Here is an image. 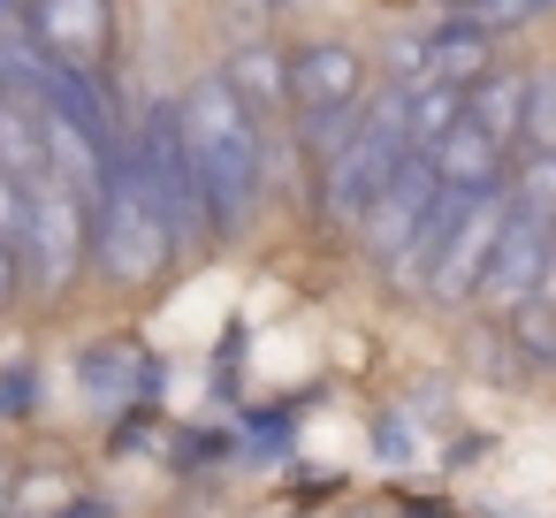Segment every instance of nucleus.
Segmentation results:
<instances>
[{
	"label": "nucleus",
	"instance_id": "7",
	"mask_svg": "<svg viewBox=\"0 0 556 518\" xmlns=\"http://www.w3.org/2000/svg\"><path fill=\"white\" fill-rule=\"evenodd\" d=\"M31 47L77 77H108V47H115V9L108 0H24Z\"/></svg>",
	"mask_w": 556,
	"mask_h": 518
},
{
	"label": "nucleus",
	"instance_id": "15",
	"mask_svg": "<svg viewBox=\"0 0 556 518\" xmlns=\"http://www.w3.org/2000/svg\"><path fill=\"white\" fill-rule=\"evenodd\" d=\"M518 153H556V77H526V123Z\"/></svg>",
	"mask_w": 556,
	"mask_h": 518
},
{
	"label": "nucleus",
	"instance_id": "20",
	"mask_svg": "<svg viewBox=\"0 0 556 518\" xmlns=\"http://www.w3.org/2000/svg\"><path fill=\"white\" fill-rule=\"evenodd\" d=\"M434 9H442V16H472V0H434Z\"/></svg>",
	"mask_w": 556,
	"mask_h": 518
},
{
	"label": "nucleus",
	"instance_id": "17",
	"mask_svg": "<svg viewBox=\"0 0 556 518\" xmlns=\"http://www.w3.org/2000/svg\"><path fill=\"white\" fill-rule=\"evenodd\" d=\"M472 16H480L488 31H518V24H533V16H556V0H472Z\"/></svg>",
	"mask_w": 556,
	"mask_h": 518
},
{
	"label": "nucleus",
	"instance_id": "1",
	"mask_svg": "<svg viewBox=\"0 0 556 518\" xmlns=\"http://www.w3.org/2000/svg\"><path fill=\"white\" fill-rule=\"evenodd\" d=\"M176 123H184V153H191V176L206 191V222L214 229H244L252 206H260V115L229 92V77H199L184 100H176Z\"/></svg>",
	"mask_w": 556,
	"mask_h": 518
},
{
	"label": "nucleus",
	"instance_id": "10",
	"mask_svg": "<svg viewBox=\"0 0 556 518\" xmlns=\"http://www.w3.org/2000/svg\"><path fill=\"white\" fill-rule=\"evenodd\" d=\"M427 161H434V176H442L450 191H503V176H510V146H503V138H488L472 115H465V123L427 153Z\"/></svg>",
	"mask_w": 556,
	"mask_h": 518
},
{
	"label": "nucleus",
	"instance_id": "6",
	"mask_svg": "<svg viewBox=\"0 0 556 518\" xmlns=\"http://www.w3.org/2000/svg\"><path fill=\"white\" fill-rule=\"evenodd\" d=\"M434 199H442V176H434V161L427 153H404L396 161V176L381 184V199L366 206V252L381 260V267H404V252L419 244V229H427V214H434Z\"/></svg>",
	"mask_w": 556,
	"mask_h": 518
},
{
	"label": "nucleus",
	"instance_id": "2",
	"mask_svg": "<svg viewBox=\"0 0 556 518\" xmlns=\"http://www.w3.org/2000/svg\"><path fill=\"white\" fill-rule=\"evenodd\" d=\"M168 252H176L168 214H161L153 191L138 184L130 153H115V176H108V191H100V206H92V267H100L108 282H153V275L168 267Z\"/></svg>",
	"mask_w": 556,
	"mask_h": 518
},
{
	"label": "nucleus",
	"instance_id": "19",
	"mask_svg": "<svg viewBox=\"0 0 556 518\" xmlns=\"http://www.w3.org/2000/svg\"><path fill=\"white\" fill-rule=\"evenodd\" d=\"M16 290H24V252H16L9 237H0V305H9Z\"/></svg>",
	"mask_w": 556,
	"mask_h": 518
},
{
	"label": "nucleus",
	"instance_id": "18",
	"mask_svg": "<svg viewBox=\"0 0 556 518\" xmlns=\"http://www.w3.org/2000/svg\"><path fill=\"white\" fill-rule=\"evenodd\" d=\"M123 381H130V351H123V343H115V351H108V343L85 351V389H92V396H108V389H123Z\"/></svg>",
	"mask_w": 556,
	"mask_h": 518
},
{
	"label": "nucleus",
	"instance_id": "4",
	"mask_svg": "<svg viewBox=\"0 0 556 518\" xmlns=\"http://www.w3.org/2000/svg\"><path fill=\"white\" fill-rule=\"evenodd\" d=\"M92 260V199L70 191L54 168L31 184V229H24V275L39 290H70L77 267Z\"/></svg>",
	"mask_w": 556,
	"mask_h": 518
},
{
	"label": "nucleus",
	"instance_id": "3",
	"mask_svg": "<svg viewBox=\"0 0 556 518\" xmlns=\"http://www.w3.org/2000/svg\"><path fill=\"white\" fill-rule=\"evenodd\" d=\"M123 153H130L138 184L153 191V206L168 214L176 252L206 244V237H214V222H206V191H199V176H191V153H184V123H176V108H153Z\"/></svg>",
	"mask_w": 556,
	"mask_h": 518
},
{
	"label": "nucleus",
	"instance_id": "8",
	"mask_svg": "<svg viewBox=\"0 0 556 518\" xmlns=\"http://www.w3.org/2000/svg\"><path fill=\"white\" fill-rule=\"evenodd\" d=\"M495 39H503V31H488L480 16H442L427 39L404 47V85L434 77V85H465V92H472V85L495 70Z\"/></svg>",
	"mask_w": 556,
	"mask_h": 518
},
{
	"label": "nucleus",
	"instance_id": "9",
	"mask_svg": "<svg viewBox=\"0 0 556 518\" xmlns=\"http://www.w3.org/2000/svg\"><path fill=\"white\" fill-rule=\"evenodd\" d=\"M548 275H556V229H541V222L510 214V222H503V237H495V260H488L480 298H488L495 313H518L526 298H541V282H548Z\"/></svg>",
	"mask_w": 556,
	"mask_h": 518
},
{
	"label": "nucleus",
	"instance_id": "5",
	"mask_svg": "<svg viewBox=\"0 0 556 518\" xmlns=\"http://www.w3.org/2000/svg\"><path fill=\"white\" fill-rule=\"evenodd\" d=\"M358 92H366V62H358L343 39H313V47L290 54V108L305 115V130H313L320 153H336V146L351 138Z\"/></svg>",
	"mask_w": 556,
	"mask_h": 518
},
{
	"label": "nucleus",
	"instance_id": "11",
	"mask_svg": "<svg viewBox=\"0 0 556 518\" xmlns=\"http://www.w3.org/2000/svg\"><path fill=\"white\" fill-rule=\"evenodd\" d=\"M457 123H465V85H434V77L404 85V138H412V153H434Z\"/></svg>",
	"mask_w": 556,
	"mask_h": 518
},
{
	"label": "nucleus",
	"instance_id": "13",
	"mask_svg": "<svg viewBox=\"0 0 556 518\" xmlns=\"http://www.w3.org/2000/svg\"><path fill=\"white\" fill-rule=\"evenodd\" d=\"M465 115H472L488 138H503V146L518 153V123H526V77H518V70H488V77L465 92Z\"/></svg>",
	"mask_w": 556,
	"mask_h": 518
},
{
	"label": "nucleus",
	"instance_id": "12",
	"mask_svg": "<svg viewBox=\"0 0 556 518\" xmlns=\"http://www.w3.org/2000/svg\"><path fill=\"white\" fill-rule=\"evenodd\" d=\"M222 77H229V92H237L260 123H267L275 108H290V62H282V54H267V47L229 54V70H222Z\"/></svg>",
	"mask_w": 556,
	"mask_h": 518
},
{
	"label": "nucleus",
	"instance_id": "14",
	"mask_svg": "<svg viewBox=\"0 0 556 518\" xmlns=\"http://www.w3.org/2000/svg\"><path fill=\"white\" fill-rule=\"evenodd\" d=\"M503 199H510V214L556 229V153H518V168L503 176Z\"/></svg>",
	"mask_w": 556,
	"mask_h": 518
},
{
	"label": "nucleus",
	"instance_id": "16",
	"mask_svg": "<svg viewBox=\"0 0 556 518\" xmlns=\"http://www.w3.org/2000/svg\"><path fill=\"white\" fill-rule=\"evenodd\" d=\"M24 229H31V184L0 168V237H9V244L24 252Z\"/></svg>",
	"mask_w": 556,
	"mask_h": 518
},
{
	"label": "nucleus",
	"instance_id": "21",
	"mask_svg": "<svg viewBox=\"0 0 556 518\" xmlns=\"http://www.w3.org/2000/svg\"><path fill=\"white\" fill-rule=\"evenodd\" d=\"M0 518H9V472H0Z\"/></svg>",
	"mask_w": 556,
	"mask_h": 518
}]
</instances>
